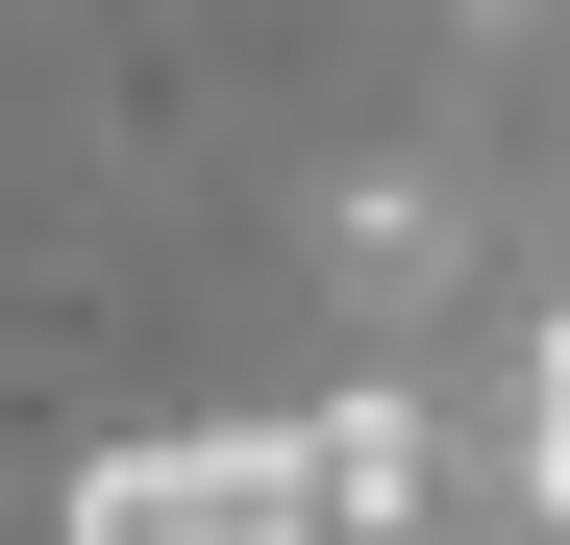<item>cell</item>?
<instances>
[{
  "instance_id": "6da1fadb",
  "label": "cell",
  "mask_w": 570,
  "mask_h": 545,
  "mask_svg": "<svg viewBox=\"0 0 570 545\" xmlns=\"http://www.w3.org/2000/svg\"><path fill=\"white\" fill-rule=\"evenodd\" d=\"M75 545H323V521L273 472V422H174V446H100L75 472Z\"/></svg>"
},
{
  "instance_id": "7a4b0ae2",
  "label": "cell",
  "mask_w": 570,
  "mask_h": 545,
  "mask_svg": "<svg viewBox=\"0 0 570 545\" xmlns=\"http://www.w3.org/2000/svg\"><path fill=\"white\" fill-rule=\"evenodd\" d=\"M273 472H298V521H323V545H446V422H422V373L298 397V422H273Z\"/></svg>"
},
{
  "instance_id": "3957f363",
  "label": "cell",
  "mask_w": 570,
  "mask_h": 545,
  "mask_svg": "<svg viewBox=\"0 0 570 545\" xmlns=\"http://www.w3.org/2000/svg\"><path fill=\"white\" fill-rule=\"evenodd\" d=\"M446 272H471V199H446V174H397V149H372L347 199H323V298H347V323H422Z\"/></svg>"
},
{
  "instance_id": "277c9868",
  "label": "cell",
  "mask_w": 570,
  "mask_h": 545,
  "mask_svg": "<svg viewBox=\"0 0 570 545\" xmlns=\"http://www.w3.org/2000/svg\"><path fill=\"white\" fill-rule=\"evenodd\" d=\"M521 472H546V521H570V298H546V397H521Z\"/></svg>"
},
{
  "instance_id": "5b68a950",
  "label": "cell",
  "mask_w": 570,
  "mask_h": 545,
  "mask_svg": "<svg viewBox=\"0 0 570 545\" xmlns=\"http://www.w3.org/2000/svg\"><path fill=\"white\" fill-rule=\"evenodd\" d=\"M446 26H471V50H521V26H546V0H446Z\"/></svg>"
}]
</instances>
